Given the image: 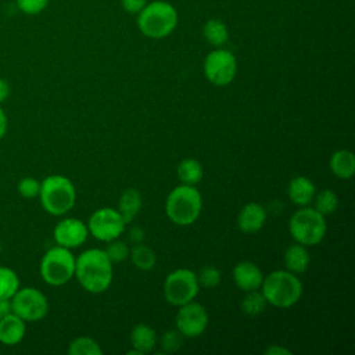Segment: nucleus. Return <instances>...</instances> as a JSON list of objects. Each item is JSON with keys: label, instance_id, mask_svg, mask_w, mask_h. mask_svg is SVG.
Returning <instances> with one entry per match:
<instances>
[{"label": "nucleus", "instance_id": "nucleus-15", "mask_svg": "<svg viewBox=\"0 0 355 355\" xmlns=\"http://www.w3.org/2000/svg\"><path fill=\"white\" fill-rule=\"evenodd\" d=\"M232 276H233L234 284L244 293L259 290L263 280V273L261 268L252 261L237 262L233 266Z\"/></svg>", "mask_w": 355, "mask_h": 355}, {"label": "nucleus", "instance_id": "nucleus-37", "mask_svg": "<svg viewBox=\"0 0 355 355\" xmlns=\"http://www.w3.org/2000/svg\"><path fill=\"white\" fill-rule=\"evenodd\" d=\"M11 312V298H0V319Z\"/></svg>", "mask_w": 355, "mask_h": 355}, {"label": "nucleus", "instance_id": "nucleus-23", "mask_svg": "<svg viewBox=\"0 0 355 355\" xmlns=\"http://www.w3.org/2000/svg\"><path fill=\"white\" fill-rule=\"evenodd\" d=\"M129 258H130L133 266L141 272H148V270L154 269V266L157 263L155 252L153 251V248H150L148 245H146L143 243L133 244V247L130 248V252H129Z\"/></svg>", "mask_w": 355, "mask_h": 355}, {"label": "nucleus", "instance_id": "nucleus-2", "mask_svg": "<svg viewBox=\"0 0 355 355\" xmlns=\"http://www.w3.org/2000/svg\"><path fill=\"white\" fill-rule=\"evenodd\" d=\"M259 290L268 305L284 309L291 308L301 300L304 286L298 275L287 269H277L263 276Z\"/></svg>", "mask_w": 355, "mask_h": 355}, {"label": "nucleus", "instance_id": "nucleus-9", "mask_svg": "<svg viewBox=\"0 0 355 355\" xmlns=\"http://www.w3.org/2000/svg\"><path fill=\"white\" fill-rule=\"evenodd\" d=\"M11 309L25 322H37L46 318L50 305L46 294L36 287H19L11 297Z\"/></svg>", "mask_w": 355, "mask_h": 355}, {"label": "nucleus", "instance_id": "nucleus-39", "mask_svg": "<svg viewBox=\"0 0 355 355\" xmlns=\"http://www.w3.org/2000/svg\"><path fill=\"white\" fill-rule=\"evenodd\" d=\"M8 96H10V86L4 79L0 78V105L7 100Z\"/></svg>", "mask_w": 355, "mask_h": 355}, {"label": "nucleus", "instance_id": "nucleus-16", "mask_svg": "<svg viewBox=\"0 0 355 355\" xmlns=\"http://www.w3.org/2000/svg\"><path fill=\"white\" fill-rule=\"evenodd\" d=\"M26 334V322L14 312L0 319V343L8 347L19 344Z\"/></svg>", "mask_w": 355, "mask_h": 355}, {"label": "nucleus", "instance_id": "nucleus-26", "mask_svg": "<svg viewBox=\"0 0 355 355\" xmlns=\"http://www.w3.org/2000/svg\"><path fill=\"white\" fill-rule=\"evenodd\" d=\"M69 355H103V348L98 341L92 337L80 336L73 338L68 345Z\"/></svg>", "mask_w": 355, "mask_h": 355}, {"label": "nucleus", "instance_id": "nucleus-40", "mask_svg": "<svg viewBox=\"0 0 355 355\" xmlns=\"http://www.w3.org/2000/svg\"><path fill=\"white\" fill-rule=\"evenodd\" d=\"M1 250H3V245H1V241H0V252H1Z\"/></svg>", "mask_w": 355, "mask_h": 355}, {"label": "nucleus", "instance_id": "nucleus-12", "mask_svg": "<svg viewBox=\"0 0 355 355\" xmlns=\"http://www.w3.org/2000/svg\"><path fill=\"white\" fill-rule=\"evenodd\" d=\"M209 316L204 305L197 301H190L178 306L175 316V329L184 338H197L207 330Z\"/></svg>", "mask_w": 355, "mask_h": 355}, {"label": "nucleus", "instance_id": "nucleus-6", "mask_svg": "<svg viewBox=\"0 0 355 355\" xmlns=\"http://www.w3.org/2000/svg\"><path fill=\"white\" fill-rule=\"evenodd\" d=\"M327 232L326 216L312 205L300 207L288 220V233L295 243L313 247L322 243Z\"/></svg>", "mask_w": 355, "mask_h": 355}, {"label": "nucleus", "instance_id": "nucleus-32", "mask_svg": "<svg viewBox=\"0 0 355 355\" xmlns=\"http://www.w3.org/2000/svg\"><path fill=\"white\" fill-rule=\"evenodd\" d=\"M17 191L22 198L31 200L39 196L40 191V182L32 176L22 178L17 184Z\"/></svg>", "mask_w": 355, "mask_h": 355}, {"label": "nucleus", "instance_id": "nucleus-28", "mask_svg": "<svg viewBox=\"0 0 355 355\" xmlns=\"http://www.w3.org/2000/svg\"><path fill=\"white\" fill-rule=\"evenodd\" d=\"M19 287L17 272L8 266L0 265V298H11Z\"/></svg>", "mask_w": 355, "mask_h": 355}, {"label": "nucleus", "instance_id": "nucleus-29", "mask_svg": "<svg viewBox=\"0 0 355 355\" xmlns=\"http://www.w3.org/2000/svg\"><path fill=\"white\" fill-rule=\"evenodd\" d=\"M104 251L112 263H119L129 258L130 247L125 241L115 239L107 243V247L104 248Z\"/></svg>", "mask_w": 355, "mask_h": 355}, {"label": "nucleus", "instance_id": "nucleus-36", "mask_svg": "<svg viewBox=\"0 0 355 355\" xmlns=\"http://www.w3.org/2000/svg\"><path fill=\"white\" fill-rule=\"evenodd\" d=\"M265 354H269V355H290L291 351L286 347H282V345H276V344H272L270 347H268L265 349Z\"/></svg>", "mask_w": 355, "mask_h": 355}, {"label": "nucleus", "instance_id": "nucleus-22", "mask_svg": "<svg viewBox=\"0 0 355 355\" xmlns=\"http://www.w3.org/2000/svg\"><path fill=\"white\" fill-rule=\"evenodd\" d=\"M176 173L182 184L196 186L202 180L204 168L198 159L189 157V158H183L179 162L176 168Z\"/></svg>", "mask_w": 355, "mask_h": 355}, {"label": "nucleus", "instance_id": "nucleus-13", "mask_svg": "<svg viewBox=\"0 0 355 355\" xmlns=\"http://www.w3.org/2000/svg\"><path fill=\"white\" fill-rule=\"evenodd\" d=\"M53 237L57 245L73 250L87 240L89 229L86 222L78 218H64L54 226Z\"/></svg>", "mask_w": 355, "mask_h": 355}, {"label": "nucleus", "instance_id": "nucleus-11", "mask_svg": "<svg viewBox=\"0 0 355 355\" xmlns=\"http://www.w3.org/2000/svg\"><path fill=\"white\" fill-rule=\"evenodd\" d=\"M86 225L89 234L104 243L119 239L126 229V222L123 220L122 215L116 208L111 207H103L93 211Z\"/></svg>", "mask_w": 355, "mask_h": 355}, {"label": "nucleus", "instance_id": "nucleus-25", "mask_svg": "<svg viewBox=\"0 0 355 355\" xmlns=\"http://www.w3.org/2000/svg\"><path fill=\"white\" fill-rule=\"evenodd\" d=\"M268 302L262 295L261 290L247 291L240 302V309L247 316H259L265 312Z\"/></svg>", "mask_w": 355, "mask_h": 355}, {"label": "nucleus", "instance_id": "nucleus-8", "mask_svg": "<svg viewBox=\"0 0 355 355\" xmlns=\"http://www.w3.org/2000/svg\"><path fill=\"white\" fill-rule=\"evenodd\" d=\"M162 293L166 302L173 306H180L196 300L200 293L197 273L189 268L172 270L164 280Z\"/></svg>", "mask_w": 355, "mask_h": 355}, {"label": "nucleus", "instance_id": "nucleus-17", "mask_svg": "<svg viewBox=\"0 0 355 355\" xmlns=\"http://www.w3.org/2000/svg\"><path fill=\"white\" fill-rule=\"evenodd\" d=\"M315 194V183L308 176H294L287 184V196L291 200V202L298 207L311 205Z\"/></svg>", "mask_w": 355, "mask_h": 355}, {"label": "nucleus", "instance_id": "nucleus-7", "mask_svg": "<svg viewBox=\"0 0 355 355\" xmlns=\"http://www.w3.org/2000/svg\"><path fill=\"white\" fill-rule=\"evenodd\" d=\"M39 272L44 283L62 286L75 276V255L69 248L54 245L42 257Z\"/></svg>", "mask_w": 355, "mask_h": 355}, {"label": "nucleus", "instance_id": "nucleus-35", "mask_svg": "<svg viewBox=\"0 0 355 355\" xmlns=\"http://www.w3.org/2000/svg\"><path fill=\"white\" fill-rule=\"evenodd\" d=\"M144 230L140 227V226H133L129 229V240L130 243L133 244H137V243H143L144 240Z\"/></svg>", "mask_w": 355, "mask_h": 355}, {"label": "nucleus", "instance_id": "nucleus-4", "mask_svg": "<svg viewBox=\"0 0 355 355\" xmlns=\"http://www.w3.org/2000/svg\"><path fill=\"white\" fill-rule=\"evenodd\" d=\"M202 196L196 186L179 184L165 200V214L178 226H190L201 215Z\"/></svg>", "mask_w": 355, "mask_h": 355}, {"label": "nucleus", "instance_id": "nucleus-24", "mask_svg": "<svg viewBox=\"0 0 355 355\" xmlns=\"http://www.w3.org/2000/svg\"><path fill=\"white\" fill-rule=\"evenodd\" d=\"M202 35L214 47H222L229 39V31L219 19H208L202 26Z\"/></svg>", "mask_w": 355, "mask_h": 355}, {"label": "nucleus", "instance_id": "nucleus-31", "mask_svg": "<svg viewBox=\"0 0 355 355\" xmlns=\"http://www.w3.org/2000/svg\"><path fill=\"white\" fill-rule=\"evenodd\" d=\"M183 340L184 337L176 330H168L161 336L159 340V347H161V352L164 354H171V352H176L178 349L182 348L183 345Z\"/></svg>", "mask_w": 355, "mask_h": 355}, {"label": "nucleus", "instance_id": "nucleus-20", "mask_svg": "<svg viewBox=\"0 0 355 355\" xmlns=\"http://www.w3.org/2000/svg\"><path fill=\"white\" fill-rule=\"evenodd\" d=\"M141 207H143L141 193L135 187H128L121 193L116 209L128 225L139 215Z\"/></svg>", "mask_w": 355, "mask_h": 355}, {"label": "nucleus", "instance_id": "nucleus-3", "mask_svg": "<svg viewBox=\"0 0 355 355\" xmlns=\"http://www.w3.org/2000/svg\"><path fill=\"white\" fill-rule=\"evenodd\" d=\"M39 200L43 209L53 216L68 214L76 202V189L64 175H49L40 182Z\"/></svg>", "mask_w": 355, "mask_h": 355}, {"label": "nucleus", "instance_id": "nucleus-21", "mask_svg": "<svg viewBox=\"0 0 355 355\" xmlns=\"http://www.w3.org/2000/svg\"><path fill=\"white\" fill-rule=\"evenodd\" d=\"M130 347L137 349L141 355L151 352L157 345L155 330L146 323H137L133 326L129 334Z\"/></svg>", "mask_w": 355, "mask_h": 355}, {"label": "nucleus", "instance_id": "nucleus-14", "mask_svg": "<svg viewBox=\"0 0 355 355\" xmlns=\"http://www.w3.org/2000/svg\"><path fill=\"white\" fill-rule=\"evenodd\" d=\"M266 209L262 204L251 201L247 202L237 215V227L244 234L258 233L266 223Z\"/></svg>", "mask_w": 355, "mask_h": 355}, {"label": "nucleus", "instance_id": "nucleus-33", "mask_svg": "<svg viewBox=\"0 0 355 355\" xmlns=\"http://www.w3.org/2000/svg\"><path fill=\"white\" fill-rule=\"evenodd\" d=\"M47 3L49 0H17L18 7L26 14L40 12L47 6Z\"/></svg>", "mask_w": 355, "mask_h": 355}, {"label": "nucleus", "instance_id": "nucleus-1", "mask_svg": "<svg viewBox=\"0 0 355 355\" xmlns=\"http://www.w3.org/2000/svg\"><path fill=\"white\" fill-rule=\"evenodd\" d=\"M83 290L92 294L107 291L112 283V262L101 248H89L75 257V276Z\"/></svg>", "mask_w": 355, "mask_h": 355}, {"label": "nucleus", "instance_id": "nucleus-27", "mask_svg": "<svg viewBox=\"0 0 355 355\" xmlns=\"http://www.w3.org/2000/svg\"><path fill=\"white\" fill-rule=\"evenodd\" d=\"M338 202H340L338 196L330 189H324V190L316 193L312 200L313 208L324 216L334 214L338 208Z\"/></svg>", "mask_w": 355, "mask_h": 355}, {"label": "nucleus", "instance_id": "nucleus-5", "mask_svg": "<svg viewBox=\"0 0 355 355\" xmlns=\"http://www.w3.org/2000/svg\"><path fill=\"white\" fill-rule=\"evenodd\" d=\"M178 25V11L168 1L157 0L146 4L137 17L140 32L150 39L169 36Z\"/></svg>", "mask_w": 355, "mask_h": 355}, {"label": "nucleus", "instance_id": "nucleus-38", "mask_svg": "<svg viewBox=\"0 0 355 355\" xmlns=\"http://www.w3.org/2000/svg\"><path fill=\"white\" fill-rule=\"evenodd\" d=\"M7 128H8V119H7V115H6L4 110L0 105V140L6 136Z\"/></svg>", "mask_w": 355, "mask_h": 355}, {"label": "nucleus", "instance_id": "nucleus-34", "mask_svg": "<svg viewBox=\"0 0 355 355\" xmlns=\"http://www.w3.org/2000/svg\"><path fill=\"white\" fill-rule=\"evenodd\" d=\"M121 3L126 12L139 14L143 10V7L147 4V0H121Z\"/></svg>", "mask_w": 355, "mask_h": 355}, {"label": "nucleus", "instance_id": "nucleus-30", "mask_svg": "<svg viewBox=\"0 0 355 355\" xmlns=\"http://www.w3.org/2000/svg\"><path fill=\"white\" fill-rule=\"evenodd\" d=\"M197 280L200 287L204 288H215L219 286L222 280L220 270L214 265H204L197 273Z\"/></svg>", "mask_w": 355, "mask_h": 355}, {"label": "nucleus", "instance_id": "nucleus-18", "mask_svg": "<svg viewBox=\"0 0 355 355\" xmlns=\"http://www.w3.org/2000/svg\"><path fill=\"white\" fill-rule=\"evenodd\" d=\"M284 269L294 275H302L308 270L311 263V254L306 245L295 243L288 245L283 254Z\"/></svg>", "mask_w": 355, "mask_h": 355}, {"label": "nucleus", "instance_id": "nucleus-19", "mask_svg": "<svg viewBox=\"0 0 355 355\" xmlns=\"http://www.w3.org/2000/svg\"><path fill=\"white\" fill-rule=\"evenodd\" d=\"M329 169L343 180H349L355 173V155L351 150L341 148L334 151L329 158Z\"/></svg>", "mask_w": 355, "mask_h": 355}, {"label": "nucleus", "instance_id": "nucleus-10", "mask_svg": "<svg viewBox=\"0 0 355 355\" xmlns=\"http://www.w3.org/2000/svg\"><path fill=\"white\" fill-rule=\"evenodd\" d=\"M204 76L214 86H227L237 73V60L232 51L216 47L209 51L202 65Z\"/></svg>", "mask_w": 355, "mask_h": 355}]
</instances>
